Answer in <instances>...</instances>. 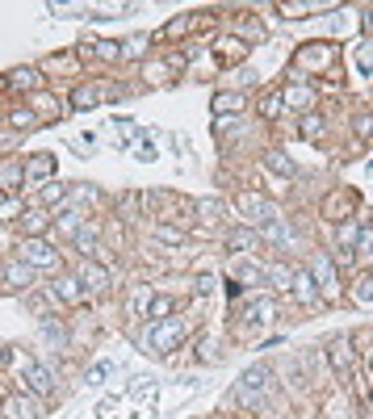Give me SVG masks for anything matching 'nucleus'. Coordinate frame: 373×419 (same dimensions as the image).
Returning a JSON list of instances; mask_svg holds the SVG:
<instances>
[{"instance_id":"c756f323","label":"nucleus","mask_w":373,"mask_h":419,"mask_svg":"<svg viewBox=\"0 0 373 419\" xmlns=\"http://www.w3.org/2000/svg\"><path fill=\"white\" fill-rule=\"evenodd\" d=\"M63 193H68L63 185H46V189H42V201H59Z\"/></svg>"},{"instance_id":"b1692460","label":"nucleus","mask_w":373,"mask_h":419,"mask_svg":"<svg viewBox=\"0 0 373 419\" xmlns=\"http://www.w3.org/2000/svg\"><path fill=\"white\" fill-rule=\"evenodd\" d=\"M42 227H46V214H26V231H30V239H38Z\"/></svg>"},{"instance_id":"4468645a","label":"nucleus","mask_w":373,"mask_h":419,"mask_svg":"<svg viewBox=\"0 0 373 419\" xmlns=\"http://www.w3.org/2000/svg\"><path fill=\"white\" fill-rule=\"evenodd\" d=\"M243 105H248V101H243L239 92H219V96H214V114H239Z\"/></svg>"},{"instance_id":"423d86ee","label":"nucleus","mask_w":373,"mask_h":419,"mask_svg":"<svg viewBox=\"0 0 373 419\" xmlns=\"http://www.w3.org/2000/svg\"><path fill=\"white\" fill-rule=\"evenodd\" d=\"M332 369L340 374V382H356V369H352V352H348V340H336V344H332Z\"/></svg>"},{"instance_id":"412c9836","label":"nucleus","mask_w":373,"mask_h":419,"mask_svg":"<svg viewBox=\"0 0 373 419\" xmlns=\"http://www.w3.org/2000/svg\"><path fill=\"white\" fill-rule=\"evenodd\" d=\"M352 298H356V302H373V277H361V281L352 285Z\"/></svg>"},{"instance_id":"4be33fe9","label":"nucleus","mask_w":373,"mask_h":419,"mask_svg":"<svg viewBox=\"0 0 373 419\" xmlns=\"http://www.w3.org/2000/svg\"><path fill=\"white\" fill-rule=\"evenodd\" d=\"M13 84H17V88H38V72H34V68H26V72H13Z\"/></svg>"},{"instance_id":"6ab92c4d","label":"nucleus","mask_w":373,"mask_h":419,"mask_svg":"<svg viewBox=\"0 0 373 419\" xmlns=\"http://www.w3.org/2000/svg\"><path fill=\"white\" fill-rule=\"evenodd\" d=\"M59 231L63 235H80V214H76V210H63V214H59Z\"/></svg>"},{"instance_id":"473e14b6","label":"nucleus","mask_w":373,"mask_h":419,"mask_svg":"<svg viewBox=\"0 0 373 419\" xmlns=\"http://www.w3.org/2000/svg\"><path fill=\"white\" fill-rule=\"evenodd\" d=\"M365 30H369V34H373V9H369V17H365Z\"/></svg>"},{"instance_id":"2eb2a0df","label":"nucleus","mask_w":373,"mask_h":419,"mask_svg":"<svg viewBox=\"0 0 373 419\" xmlns=\"http://www.w3.org/2000/svg\"><path fill=\"white\" fill-rule=\"evenodd\" d=\"M264 277L277 281V289H294V273H290V269H281V265H269V269H264Z\"/></svg>"},{"instance_id":"0eeeda50","label":"nucleus","mask_w":373,"mask_h":419,"mask_svg":"<svg viewBox=\"0 0 373 419\" xmlns=\"http://www.w3.org/2000/svg\"><path fill=\"white\" fill-rule=\"evenodd\" d=\"M294 298H298V302H306V306H314L319 298H323V294H319V285H314V277H310L306 269H298V273H294Z\"/></svg>"},{"instance_id":"f8f14e48","label":"nucleus","mask_w":373,"mask_h":419,"mask_svg":"<svg viewBox=\"0 0 373 419\" xmlns=\"http://www.w3.org/2000/svg\"><path fill=\"white\" fill-rule=\"evenodd\" d=\"M264 164H269L277 176H285V181L294 176V160H290V155H281V151H264Z\"/></svg>"},{"instance_id":"7ed1b4c3","label":"nucleus","mask_w":373,"mask_h":419,"mask_svg":"<svg viewBox=\"0 0 373 419\" xmlns=\"http://www.w3.org/2000/svg\"><path fill=\"white\" fill-rule=\"evenodd\" d=\"M239 210L252 218V223H264V227H273L277 223V210H273V201H264L260 193H239Z\"/></svg>"},{"instance_id":"5701e85b","label":"nucleus","mask_w":373,"mask_h":419,"mask_svg":"<svg viewBox=\"0 0 373 419\" xmlns=\"http://www.w3.org/2000/svg\"><path fill=\"white\" fill-rule=\"evenodd\" d=\"M310 96H314L310 88H285V101L290 105H310Z\"/></svg>"},{"instance_id":"f257e3e1","label":"nucleus","mask_w":373,"mask_h":419,"mask_svg":"<svg viewBox=\"0 0 373 419\" xmlns=\"http://www.w3.org/2000/svg\"><path fill=\"white\" fill-rule=\"evenodd\" d=\"M185 336H189V319H185V314H172V319H159V323L147 331V344H151L155 352H172V348H181Z\"/></svg>"},{"instance_id":"20e7f679","label":"nucleus","mask_w":373,"mask_h":419,"mask_svg":"<svg viewBox=\"0 0 373 419\" xmlns=\"http://www.w3.org/2000/svg\"><path fill=\"white\" fill-rule=\"evenodd\" d=\"M21 369H26V382H30V390H34L38 398H46V394H55V378H50V369H46V365L21 360Z\"/></svg>"},{"instance_id":"393cba45","label":"nucleus","mask_w":373,"mask_h":419,"mask_svg":"<svg viewBox=\"0 0 373 419\" xmlns=\"http://www.w3.org/2000/svg\"><path fill=\"white\" fill-rule=\"evenodd\" d=\"M97 55H101V59H118L122 46H118V42H97Z\"/></svg>"},{"instance_id":"6e6552de","label":"nucleus","mask_w":373,"mask_h":419,"mask_svg":"<svg viewBox=\"0 0 373 419\" xmlns=\"http://www.w3.org/2000/svg\"><path fill=\"white\" fill-rule=\"evenodd\" d=\"M227 247H231L235 256H256V252H260V235H256V231H231V235H227Z\"/></svg>"},{"instance_id":"2f4dec72","label":"nucleus","mask_w":373,"mask_h":419,"mask_svg":"<svg viewBox=\"0 0 373 419\" xmlns=\"http://www.w3.org/2000/svg\"><path fill=\"white\" fill-rule=\"evenodd\" d=\"M356 243H361V252H365V256H373V231H361V239H356Z\"/></svg>"},{"instance_id":"ddd939ff","label":"nucleus","mask_w":373,"mask_h":419,"mask_svg":"<svg viewBox=\"0 0 373 419\" xmlns=\"http://www.w3.org/2000/svg\"><path fill=\"white\" fill-rule=\"evenodd\" d=\"M80 285H88V289H105V285H110V273H105L101 265H84Z\"/></svg>"},{"instance_id":"dca6fc26","label":"nucleus","mask_w":373,"mask_h":419,"mask_svg":"<svg viewBox=\"0 0 373 419\" xmlns=\"http://www.w3.org/2000/svg\"><path fill=\"white\" fill-rule=\"evenodd\" d=\"M59 298H63V302H84L80 281H76V277H63V281H59Z\"/></svg>"},{"instance_id":"c85d7f7f","label":"nucleus","mask_w":373,"mask_h":419,"mask_svg":"<svg viewBox=\"0 0 373 419\" xmlns=\"http://www.w3.org/2000/svg\"><path fill=\"white\" fill-rule=\"evenodd\" d=\"M13 126L30 130V126H34V114H30V110H17V114H13Z\"/></svg>"},{"instance_id":"cd10ccee","label":"nucleus","mask_w":373,"mask_h":419,"mask_svg":"<svg viewBox=\"0 0 373 419\" xmlns=\"http://www.w3.org/2000/svg\"><path fill=\"white\" fill-rule=\"evenodd\" d=\"M310 55H302V63H327V46H306Z\"/></svg>"},{"instance_id":"1a4fd4ad","label":"nucleus","mask_w":373,"mask_h":419,"mask_svg":"<svg viewBox=\"0 0 373 419\" xmlns=\"http://www.w3.org/2000/svg\"><path fill=\"white\" fill-rule=\"evenodd\" d=\"M5 411H9V419H38V402L30 394H13L5 402Z\"/></svg>"},{"instance_id":"a211bd4d","label":"nucleus","mask_w":373,"mask_h":419,"mask_svg":"<svg viewBox=\"0 0 373 419\" xmlns=\"http://www.w3.org/2000/svg\"><path fill=\"white\" fill-rule=\"evenodd\" d=\"M356 72L373 76V46H356Z\"/></svg>"},{"instance_id":"f03ea898","label":"nucleus","mask_w":373,"mask_h":419,"mask_svg":"<svg viewBox=\"0 0 373 419\" xmlns=\"http://www.w3.org/2000/svg\"><path fill=\"white\" fill-rule=\"evenodd\" d=\"M21 260L34 269H55L59 265V252L50 247L46 239H21Z\"/></svg>"},{"instance_id":"a878e982","label":"nucleus","mask_w":373,"mask_h":419,"mask_svg":"<svg viewBox=\"0 0 373 419\" xmlns=\"http://www.w3.org/2000/svg\"><path fill=\"white\" fill-rule=\"evenodd\" d=\"M17 176H21V168H17V164H5V168H0V181H5V189H13V185H17Z\"/></svg>"},{"instance_id":"9b49d317","label":"nucleus","mask_w":373,"mask_h":419,"mask_svg":"<svg viewBox=\"0 0 373 419\" xmlns=\"http://www.w3.org/2000/svg\"><path fill=\"white\" fill-rule=\"evenodd\" d=\"M50 172H55V160H50V155H34V160L26 164V176H30L34 185H42Z\"/></svg>"},{"instance_id":"bb28decb","label":"nucleus","mask_w":373,"mask_h":419,"mask_svg":"<svg viewBox=\"0 0 373 419\" xmlns=\"http://www.w3.org/2000/svg\"><path fill=\"white\" fill-rule=\"evenodd\" d=\"M155 239H164V243H185V235L172 231V227H155Z\"/></svg>"},{"instance_id":"9d476101","label":"nucleus","mask_w":373,"mask_h":419,"mask_svg":"<svg viewBox=\"0 0 373 419\" xmlns=\"http://www.w3.org/2000/svg\"><path fill=\"white\" fill-rule=\"evenodd\" d=\"M310 277H314V285H336V265H332V260L327 256H314V265H310Z\"/></svg>"},{"instance_id":"f3484780","label":"nucleus","mask_w":373,"mask_h":419,"mask_svg":"<svg viewBox=\"0 0 373 419\" xmlns=\"http://www.w3.org/2000/svg\"><path fill=\"white\" fill-rule=\"evenodd\" d=\"M164 314H172V298H151V302H147V319L159 323Z\"/></svg>"},{"instance_id":"7c9ffc66","label":"nucleus","mask_w":373,"mask_h":419,"mask_svg":"<svg viewBox=\"0 0 373 419\" xmlns=\"http://www.w3.org/2000/svg\"><path fill=\"white\" fill-rule=\"evenodd\" d=\"M105 378H110V365H92L88 369V382H105Z\"/></svg>"},{"instance_id":"39448f33","label":"nucleus","mask_w":373,"mask_h":419,"mask_svg":"<svg viewBox=\"0 0 373 419\" xmlns=\"http://www.w3.org/2000/svg\"><path fill=\"white\" fill-rule=\"evenodd\" d=\"M269 378H273V374L264 369V365H260V369H248V374L239 378V398H243V402L260 398V394H264V386H269Z\"/></svg>"},{"instance_id":"aec40b11","label":"nucleus","mask_w":373,"mask_h":419,"mask_svg":"<svg viewBox=\"0 0 373 419\" xmlns=\"http://www.w3.org/2000/svg\"><path fill=\"white\" fill-rule=\"evenodd\" d=\"M97 101H101L97 88H76V92H72V105H76V110H84V105H97Z\"/></svg>"}]
</instances>
